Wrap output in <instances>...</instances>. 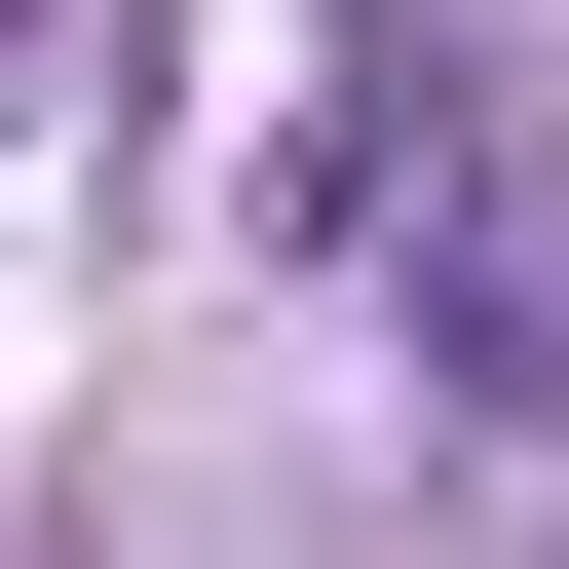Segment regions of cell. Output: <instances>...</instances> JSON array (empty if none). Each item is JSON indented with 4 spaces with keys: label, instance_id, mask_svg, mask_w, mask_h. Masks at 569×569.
<instances>
[{
    "label": "cell",
    "instance_id": "6da1fadb",
    "mask_svg": "<svg viewBox=\"0 0 569 569\" xmlns=\"http://www.w3.org/2000/svg\"><path fill=\"white\" fill-rule=\"evenodd\" d=\"M0 39H39V0H0Z\"/></svg>",
    "mask_w": 569,
    "mask_h": 569
}]
</instances>
